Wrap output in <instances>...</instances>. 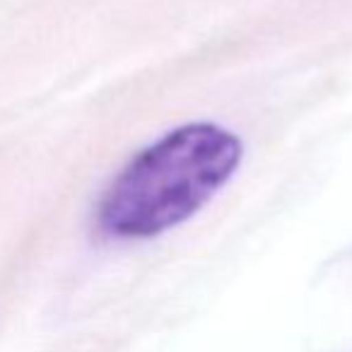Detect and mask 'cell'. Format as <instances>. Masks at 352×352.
<instances>
[{
    "label": "cell",
    "instance_id": "6da1fadb",
    "mask_svg": "<svg viewBox=\"0 0 352 352\" xmlns=\"http://www.w3.org/2000/svg\"><path fill=\"white\" fill-rule=\"evenodd\" d=\"M244 145L217 123H186L142 147L97 206L111 239H152L208 206L241 164Z\"/></svg>",
    "mask_w": 352,
    "mask_h": 352
}]
</instances>
